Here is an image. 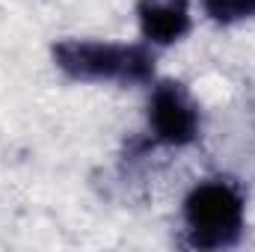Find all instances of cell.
Listing matches in <instances>:
<instances>
[{
    "mask_svg": "<svg viewBox=\"0 0 255 252\" xmlns=\"http://www.w3.org/2000/svg\"><path fill=\"white\" fill-rule=\"evenodd\" d=\"M54 65L80 83L142 86L154 80V48L145 42L63 39L54 45Z\"/></svg>",
    "mask_w": 255,
    "mask_h": 252,
    "instance_id": "6da1fadb",
    "label": "cell"
},
{
    "mask_svg": "<svg viewBox=\"0 0 255 252\" xmlns=\"http://www.w3.org/2000/svg\"><path fill=\"white\" fill-rule=\"evenodd\" d=\"M187 244L196 250L235 247L247 223V199L229 178H202L181 202Z\"/></svg>",
    "mask_w": 255,
    "mask_h": 252,
    "instance_id": "7a4b0ae2",
    "label": "cell"
},
{
    "mask_svg": "<svg viewBox=\"0 0 255 252\" xmlns=\"http://www.w3.org/2000/svg\"><path fill=\"white\" fill-rule=\"evenodd\" d=\"M145 119L151 136L169 148L193 145L202 136V110L190 89L178 80H154Z\"/></svg>",
    "mask_w": 255,
    "mask_h": 252,
    "instance_id": "3957f363",
    "label": "cell"
},
{
    "mask_svg": "<svg viewBox=\"0 0 255 252\" xmlns=\"http://www.w3.org/2000/svg\"><path fill=\"white\" fill-rule=\"evenodd\" d=\"M136 24L145 45L169 48L193 30V6L190 0H139Z\"/></svg>",
    "mask_w": 255,
    "mask_h": 252,
    "instance_id": "277c9868",
    "label": "cell"
},
{
    "mask_svg": "<svg viewBox=\"0 0 255 252\" xmlns=\"http://www.w3.org/2000/svg\"><path fill=\"white\" fill-rule=\"evenodd\" d=\"M202 12L223 27L255 21V0H199Z\"/></svg>",
    "mask_w": 255,
    "mask_h": 252,
    "instance_id": "5b68a950",
    "label": "cell"
}]
</instances>
